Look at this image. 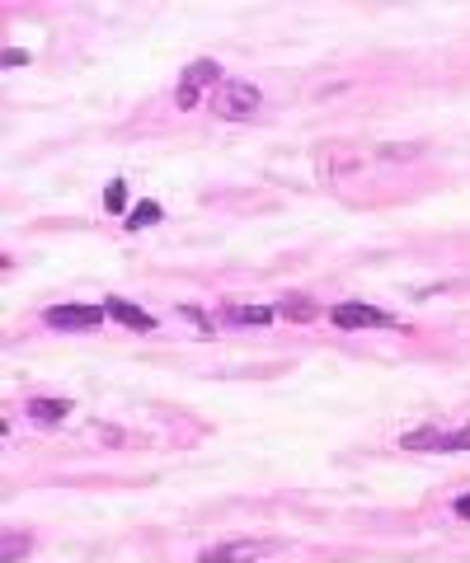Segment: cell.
<instances>
[{
  "label": "cell",
  "mask_w": 470,
  "mask_h": 563,
  "mask_svg": "<svg viewBox=\"0 0 470 563\" xmlns=\"http://www.w3.org/2000/svg\"><path fill=\"white\" fill-rule=\"evenodd\" d=\"M184 315H188V320H193V324H198V329H203V334H207V329H212V320H207L203 310H193V305H184Z\"/></svg>",
  "instance_id": "5bb4252c"
},
{
  "label": "cell",
  "mask_w": 470,
  "mask_h": 563,
  "mask_svg": "<svg viewBox=\"0 0 470 563\" xmlns=\"http://www.w3.org/2000/svg\"><path fill=\"white\" fill-rule=\"evenodd\" d=\"M217 104L221 118L231 122H245L259 113V104H264V94L254 90V85H245V80H221V99H212Z\"/></svg>",
  "instance_id": "6da1fadb"
},
{
  "label": "cell",
  "mask_w": 470,
  "mask_h": 563,
  "mask_svg": "<svg viewBox=\"0 0 470 563\" xmlns=\"http://www.w3.org/2000/svg\"><path fill=\"white\" fill-rule=\"evenodd\" d=\"M278 315H287V320H315V305L306 301V296H282V305H278Z\"/></svg>",
  "instance_id": "30bf717a"
},
{
  "label": "cell",
  "mask_w": 470,
  "mask_h": 563,
  "mask_svg": "<svg viewBox=\"0 0 470 563\" xmlns=\"http://www.w3.org/2000/svg\"><path fill=\"white\" fill-rule=\"evenodd\" d=\"M456 517L470 521V493H466V498H456Z\"/></svg>",
  "instance_id": "2e32d148"
},
{
  "label": "cell",
  "mask_w": 470,
  "mask_h": 563,
  "mask_svg": "<svg viewBox=\"0 0 470 563\" xmlns=\"http://www.w3.org/2000/svg\"><path fill=\"white\" fill-rule=\"evenodd\" d=\"M24 61H29V52H19V47H10V52H5V66H24Z\"/></svg>",
  "instance_id": "9a60e30c"
},
{
  "label": "cell",
  "mask_w": 470,
  "mask_h": 563,
  "mask_svg": "<svg viewBox=\"0 0 470 563\" xmlns=\"http://www.w3.org/2000/svg\"><path fill=\"white\" fill-rule=\"evenodd\" d=\"M264 554H273V545H264V540H235V545L203 549L198 563H254V559H264Z\"/></svg>",
  "instance_id": "5b68a950"
},
{
  "label": "cell",
  "mask_w": 470,
  "mask_h": 563,
  "mask_svg": "<svg viewBox=\"0 0 470 563\" xmlns=\"http://www.w3.org/2000/svg\"><path fill=\"white\" fill-rule=\"evenodd\" d=\"M207 85H221V66L217 61H193L184 76H179V90H174V104L184 108H198V99H203Z\"/></svg>",
  "instance_id": "7a4b0ae2"
},
{
  "label": "cell",
  "mask_w": 470,
  "mask_h": 563,
  "mask_svg": "<svg viewBox=\"0 0 470 563\" xmlns=\"http://www.w3.org/2000/svg\"><path fill=\"white\" fill-rule=\"evenodd\" d=\"M104 310H109L118 324H127V329H137V334H151L156 329V315H146L141 305H132V301H123V296H109L104 301Z\"/></svg>",
  "instance_id": "8992f818"
},
{
  "label": "cell",
  "mask_w": 470,
  "mask_h": 563,
  "mask_svg": "<svg viewBox=\"0 0 470 563\" xmlns=\"http://www.w3.org/2000/svg\"><path fill=\"white\" fill-rule=\"evenodd\" d=\"M160 216H165V212H160L156 202H137V207H132V212H127V230H141V226H156Z\"/></svg>",
  "instance_id": "8fae6325"
},
{
  "label": "cell",
  "mask_w": 470,
  "mask_h": 563,
  "mask_svg": "<svg viewBox=\"0 0 470 563\" xmlns=\"http://www.w3.org/2000/svg\"><path fill=\"white\" fill-rule=\"evenodd\" d=\"M104 305H52L47 310V324L52 329H94V324H104Z\"/></svg>",
  "instance_id": "277c9868"
},
{
  "label": "cell",
  "mask_w": 470,
  "mask_h": 563,
  "mask_svg": "<svg viewBox=\"0 0 470 563\" xmlns=\"http://www.w3.org/2000/svg\"><path fill=\"white\" fill-rule=\"evenodd\" d=\"M400 446H405V451H442V446H447V432H442V427H419V432H405Z\"/></svg>",
  "instance_id": "52a82bcc"
},
{
  "label": "cell",
  "mask_w": 470,
  "mask_h": 563,
  "mask_svg": "<svg viewBox=\"0 0 470 563\" xmlns=\"http://www.w3.org/2000/svg\"><path fill=\"white\" fill-rule=\"evenodd\" d=\"M24 549H29V540H24V535H5V549H0V554H5V563H15Z\"/></svg>",
  "instance_id": "4fadbf2b"
},
{
  "label": "cell",
  "mask_w": 470,
  "mask_h": 563,
  "mask_svg": "<svg viewBox=\"0 0 470 563\" xmlns=\"http://www.w3.org/2000/svg\"><path fill=\"white\" fill-rule=\"evenodd\" d=\"M329 320L339 324V329H391V315L386 310H376V305H362V301H344L329 310Z\"/></svg>",
  "instance_id": "3957f363"
},
{
  "label": "cell",
  "mask_w": 470,
  "mask_h": 563,
  "mask_svg": "<svg viewBox=\"0 0 470 563\" xmlns=\"http://www.w3.org/2000/svg\"><path fill=\"white\" fill-rule=\"evenodd\" d=\"M66 413H71V404H66V399H29V418H33V423H62Z\"/></svg>",
  "instance_id": "ba28073f"
},
{
  "label": "cell",
  "mask_w": 470,
  "mask_h": 563,
  "mask_svg": "<svg viewBox=\"0 0 470 563\" xmlns=\"http://www.w3.org/2000/svg\"><path fill=\"white\" fill-rule=\"evenodd\" d=\"M278 315V310H268V305H226V320L231 324H268Z\"/></svg>",
  "instance_id": "9c48e42d"
},
{
  "label": "cell",
  "mask_w": 470,
  "mask_h": 563,
  "mask_svg": "<svg viewBox=\"0 0 470 563\" xmlns=\"http://www.w3.org/2000/svg\"><path fill=\"white\" fill-rule=\"evenodd\" d=\"M104 207H109V212H123V207H127V188H123V179H113V183H109V193H104Z\"/></svg>",
  "instance_id": "7c38bea8"
}]
</instances>
